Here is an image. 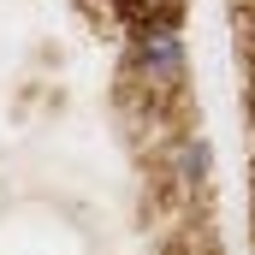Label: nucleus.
<instances>
[{
  "label": "nucleus",
  "mask_w": 255,
  "mask_h": 255,
  "mask_svg": "<svg viewBox=\"0 0 255 255\" xmlns=\"http://www.w3.org/2000/svg\"><path fill=\"white\" fill-rule=\"evenodd\" d=\"M130 65L148 89H178L184 83V36L172 18H148L130 30Z\"/></svg>",
  "instance_id": "obj_1"
},
{
  "label": "nucleus",
  "mask_w": 255,
  "mask_h": 255,
  "mask_svg": "<svg viewBox=\"0 0 255 255\" xmlns=\"http://www.w3.org/2000/svg\"><path fill=\"white\" fill-rule=\"evenodd\" d=\"M125 12L136 18V24H148V18H172L178 0H125Z\"/></svg>",
  "instance_id": "obj_2"
}]
</instances>
